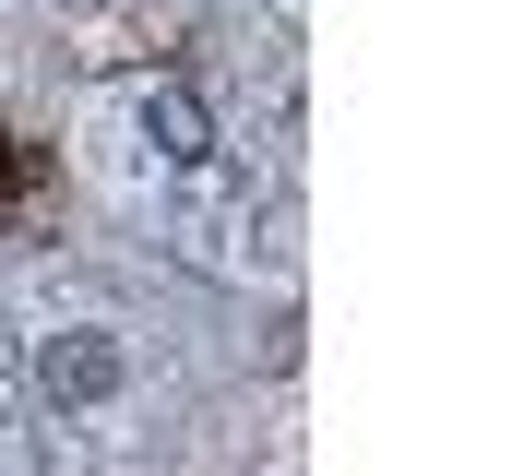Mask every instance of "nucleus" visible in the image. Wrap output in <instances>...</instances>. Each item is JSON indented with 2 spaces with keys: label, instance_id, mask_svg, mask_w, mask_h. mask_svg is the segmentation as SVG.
Returning a JSON list of instances; mask_svg holds the SVG:
<instances>
[{
  "label": "nucleus",
  "instance_id": "1",
  "mask_svg": "<svg viewBox=\"0 0 512 476\" xmlns=\"http://www.w3.org/2000/svg\"><path fill=\"white\" fill-rule=\"evenodd\" d=\"M120 381H131L120 334H48V346H36V393H48V405H96V393H120Z\"/></svg>",
  "mask_w": 512,
  "mask_h": 476
},
{
  "label": "nucleus",
  "instance_id": "2",
  "mask_svg": "<svg viewBox=\"0 0 512 476\" xmlns=\"http://www.w3.org/2000/svg\"><path fill=\"white\" fill-rule=\"evenodd\" d=\"M143 143H155L167 167H203V155H215V119H203V96H191V84H155V96H143Z\"/></svg>",
  "mask_w": 512,
  "mask_h": 476
}]
</instances>
